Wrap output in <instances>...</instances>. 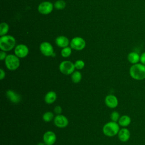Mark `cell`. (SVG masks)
<instances>
[{"label": "cell", "mask_w": 145, "mask_h": 145, "mask_svg": "<svg viewBox=\"0 0 145 145\" xmlns=\"http://www.w3.org/2000/svg\"><path fill=\"white\" fill-rule=\"evenodd\" d=\"M82 78V73L79 71H74L71 74V79L72 82L76 84L79 83L81 81Z\"/></svg>", "instance_id": "d6986e66"}, {"label": "cell", "mask_w": 145, "mask_h": 145, "mask_svg": "<svg viewBox=\"0 0 145 145\" xmlns=\"http://www.w3.org/2000/svg\"><path fill=\"white\" fill-rule=\"evenodd\" d=\"M54 7L57 10H62L66 6V3L63 0H58L54 3Z\"/></svg>", "instance_id": "603a6c76"}, {"label": "cell", "mask_w": 145, "mask_h": 145, "mask_svg": "<svg viewBox=\"0 0 145 145\" xmlns=\"http://www.w3.org/2000/svg\"><path fill=\"white\" fill-rule=\"evenodd\" d=\"M54 118V114L52 112H46L42 115L43 120L46 122H50Z\"/></svg>", "instance_id": "44dd1931"}, {"label": "cell", "mask_w": 145, "mask_h": 145, "mask_svg": "<svg viewBox=\"0 0 145 145\" xmlns=\"http://www.w3.org/2000/svg\"><path fill=\"white\" fill-rule=\"evenodd\" d=\"M5 63L8 70H16L20 66L19 58L15 54H8L5 59Z\"/></svg>", "instance_id": "277c9868"}, {"label": "cell", "mask_w": 145, "mask_h": 145, "mask_svg": "<svg viewBox=\"0 0 145 145\" xmlns=\"http://www.w3.org/2000/svg\"><path fill=\"white\" fill-rule=\"evenodd\" d=\"M37 145H46L44 142H40Z\"/></svg>", "instance_id": "f546056e"}, {"label": "cell", "mask_w": 145, "mask_h": 145, "mask_svg": "<svg viewBox=\"0 0 145 145\" xmlns=\"http://www.w3.org/2000/svg\"><path fill=\"white\" fill-rule=\"evenodd\" d=\"M15 38L11 35H4L0 38V49L1 50L10 51L15 47Z\"/></svg>", "instance_id": "7a4b0ae2"}, {"label": "cell", "mask_w": 145, "mask_h": 145, "mask_svg": "<svg viewBox=\"0 0 145 145\" xmlns=\"http://www.w3.org/2000/svg\"><path fill=\"white\" fill-rule=\"evenodd\" d=\"M74 65H75V67L76 69L82 70V69L84 68V67L85 66V63L83 61H82L81 59H78L75 62Z\"/></svg>", "instance_id": "d4e9b609"}, {"label": "cell", "mask_w": 145, "mask_h": 145, "mask_svg": "<svg viewBox=\"0 0 145 145\" xmlns=\"http://www.w3.org/2000/svg\"><path fill=\"white\" fill-rule=\"evenodd\" d=\"M75 69L74 63L70 61H63L61 62L59 65L60 72L66 75H71L75 71Z\"/></svg>", "instance_id": "5b68a950"}, {"label": "cell", "mask_w": 145, "mask_h": 145, "mask_svg": "<svg viewBox=\"0 0 145 145\" xmlns=\"http://www.w3.org/2000/svg\"><path fill=\"white\" fill-rule=\"evenodd\" d=\"M54 125L59 128H64L69 124L67 118L62 114H57L54 118Z\"/></svg>", "instance_id": "8fae6325"}, {"label": "cell", "mask_w": 145, "mask_h": 145, "mask_svg": "<svg viewBox=\"0 0 145 145\" xmlns=\"http://www.w3.org/2000/svg\"><path fill=\"white\" fill-rule=\"evenodd\" d=\"M118 122L110 121L105 123L103 127V134L107 137H114L118 134L120 128Z\"/></svg>", "instance_id": "3957f363"}, {"label": "cell", "mask_w": 145, "mask_h": 145, "mask_svg": "<svg viewBox=\"0 0 145 145\" xmlns=\"http://www.w3.org/2000/svg\"><path fill=\"white\" fill-rule=\"evenodd\" d=\"M70 47L76 50H83L86 45L85 40L80 37H75L70 41Z\"/></svg>", "instance_id": "8992f818"}, {"label": "cell", "mask_w": 145, "mask_h": 145, "mask_svg": "<svg viewBox=\"0 0 145 145\" xmlns=\"http://www.w3.org/2000/svg\"><path fill=\"white\" fill-rule=\"evenodd\" d=\"M130 76L136 80H142L145 79V65L138 63L133 64L129 69Z\"/></svg>", "instance_id": "6da1fadb"}, {"label": "cell", "mask_w": 145, "mask_h": 145, "mask_svg": "<svg viewBox=\"0 0 145 145\" xmlns=\"http://www.w3.org/2000/svg\"><path fill=\"white\" fill-rule=\"evenodd\" d=\"M57 99V94L53 91H50L48 92L45 97H44V101L48 104H53Z\"/></svg>", "instance_id": "2e32d148"}, {"label": "cell", "mask_w": 145, "mask_h": 145, "mask_svg": "<svg viewBox=\"0 0 145 145\" xmlns=\"http://www.w3.org/2000/svg\"><path fill=\"white\" fill-rule=\"evenodd\" d=\"M127 60L131 64H136L140 61V56L135 52H131L127 55Z\"/></svg>", "instance_id": "e0dca14e"}, {"label": "cell", "mask_w": 145, "mask_h": 145, "mask_svg": "<svg viewBox=\"0 0 145 145\" xmlns=\"http://www.w3.org/2000/svg\"><path fill=\"white\" fill-rule=\"evenodd\" d=\"M72 48L71 47H69V46H66L65 48H62V49L61 50V54L63 57L65 58H67L68 57H69L72 52Z\"/></svg>", "instance_id": "7402d4cb"}, {"label": "cell", "mask_w": 145, "mask_h": 145, "mask_svg": "<svg viewBox=\"0 0 145 145\" xmlns=\"http://www.w3.org/2000/svg\"><path fill=\"white\" fill-rule=\"evenodd\" d=\"M110 118L111 121L118 122V120L120 118V113L118 112L113 111V112L111 113L110 116Z\"/></svg>", "instance_id": "cb8c5ba5"}, {"label": "cell", "mask_w": 145, "mask_h": 145, "mask_svg": "<svg viewBox=\"0 0 145 145\" xmlns=\"http://www.w3.org/2000/svg\"><path fill=\"white\" fill-rule=\"evenodd\" d=\"M6 96L8 99L14 104H18L21 100L20 95L11 89H8L6 91Z\"/></svg>", "instance_id": "4fadbf2b"}, {"label": "cell", "mask_w": 145, "mask_h": 145, "mask_svg": "<svg viewBox=\"0 0 145 145\" xmlns=\"http://www.w3.org/2000/svg\"><path fill=\"white\" fill-rule=\"evenodd\" d=\"M131 122V120L130 116L127 115H123L120 117L118 123L120 126L126 127L128 126Z\"/></svg>", "instance_id": "ac0fdd59"}, {"label": "cell", "mask_w": 145, "mask_h": 145, "mask_svg": "<svg viewBox=\"0 0 145 145\" xmlns=\"http://www.w3.org/2000/svg\"><path fill=\"white\" fill-rule=\"evenodd\" d=\"M40 50L41 53L46 57L54 56V54H55L53 46L49 42H42L40 45Z\"/></svg>", "instance_id": "52a82bcc"}, {"label": "cell", "mask_w": 145, "mask_h": 145, "mask_svg": "<svg viewBox=\"0 0 145 145\" xmlns=\"http://www.w3.org/2000/svg\"><path fill=\"white\" fill-rule=\"evenodd\" d=\"M9 30V26L8 24L5 22L1 23L0 25V35L1 36L6 35Z\"/></svg>", "instance_id": "ffe728a7"}, {"label": "cell", "mask_w": 145, "mask_h": 145, "mask_svg": "<svg viewBox=\"0 0 145 145\" xmlns=\"http://www.w3.org/2000/svg\"><path fill=\"white\" fill-rule=\"evenodd\" d=\"M62 109L61 106L59 105L56 106L54 108V112L57 114H61L62 113Z\"/></svg>", "instance_id": "484cf974"}, {"label": "cell", "mask_w": 145, "mask_h": 145, "mask_svg": "<svg viewBox=\"0 0 145 145\" xmlns=\"http://www.w3.org/2000/svg\"><path fill=\"white\" fill-rule=\"evenodd\" d=\"M56 135L52 131H46L42 137L43 142L46 145H53L56 141Z\"/></svg>", "instance_id": "30bf717a"}, {"label": "cell", "mask_w": 145, "mask_h": 145, "mask_svg": "<svg viewBox=\"0 0 145 145\" xmlns=\"http://www.w3.org/2000/svg\"><path fill=\"white\" fill-rule=\"evenodd\" d=\"M7 55H6V52L5 51H3V50H1L0 52V59L1 61H3L4 59H5V58H6Z\"/></svg>", "instance_id": "4316f807"}, {"label": "cell", "mask_w": 145, "mask_h": 145, "mask_svg": "<svg viewBox=\"0 0 145 145\" xmlns=\"http://www.w3.org/2000/svg\"><path fill=\"white\" fill-rule=\"evenodd\" d=\"M56 45L60 48H65L68 46L69 44V39L65 36H58L55 40Z\"/></svg>", "instance_id": "9a60e30c"}, {"label": "cell", "mask_w": 145, "mask_h": 145, "mask_svg": "<svg viewBox=\"0 0 145 145\" xmlns=\"http://www.w3.org/2000/svg\"><path fill=\"white\" fill-rule=\"evenodd\" d=\"M53 5L49 1H44L40 3L38 6L39 12L43 15H48L52 12L53 9Z\"/></svg>", "instance_id": "ba28073f"}, {"label": "cell", "mask_w": 145, "mask_h": 145, "mask_svg": "<svg viewBox=\"0 0 145 145\" xmlns=\"http://www.w3.org/2000/svg\"><path fill=\"white\" fill-rule=\"evenodd\" d=\"M15 54L19 58H24L29 53L28 48L24 44H19L14 49Z\"/></svg>", "instance_id": "9c48e42d"}, {"label": "cell", "mask_w": 145, "mask_h": 145, "mask_svg": "<svg viewBox=\"0 0 145 145\" xmlns=\"http://www.w3.org/2000/svg\"><path fill=\"white\" fill-rule=\"evenodd\" d=\"M106 105L112 109L115 108L118 106V100L117 97L113 95H107L104 100Z\"/></svg>", "instance_id": "7c38bea8"}, {"label": "cell", "mask_w": 145, "mask_h": 145, "mask_svg": "<svg viewBox=\"0 0 145 145\" xmlns=\"http://www.w3.org/2000/svg\"><path fill=\"white\" fill-rule=\"evenodd\" d=\"M118 138L122 142L128 141L130 138V131L126 127L122 128L120 130L118 133Z\"/></svg>", "instance_id": "5bb4252c"}, {"label": "cell", "mask_w": 145, "mask_h": 145, "mask_svg": "<svg viewBox=\"0 0 145 145\" xmlns=\"http://www.w3.org/2000/svg\"><path fill=\"white\" fill-rule=\"evenodd\" d=\"M5 76H6L5 71L2 69H0V79L3 80L5 78Z\"/></svg>", "instance_id": "f1b7e54d"}, {"label": "cell", "mask_w": 145, "mask_h": 145, "mask_svg": "<svg viewBox=\"0 0 145 145\" xmlns=\"http://www.w3.org/2000/svg\"><path fill=\"white\" fill-rule=\"evenodd\" d=\"M140 62L141 63L145 65V52H143L140 56Z\"/></svg>", "instance_id": "83f0119b"}]
</instances>
